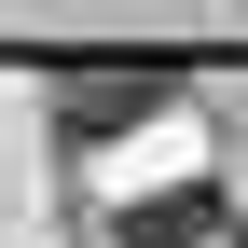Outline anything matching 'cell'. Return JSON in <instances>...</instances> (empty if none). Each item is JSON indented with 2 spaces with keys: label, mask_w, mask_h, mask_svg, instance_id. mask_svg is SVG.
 <instances>
[{
  "label": "cell",
  "mask_w": 248,
  "mask_h": 248,
  "mask_svg": "<svg viewBox=\"0 0 248 248\" xmlns=\"http://www.w3.org/2000/svg\"><path fill=\"white\" fill-rule=\"evenodd\" d=\"M124 248H234V207L221 193H166V207L124 221Z\"/></svg>",
  "instance_id": "cell-1"
},
{
  "label": "cell",
  "mask_w": 248,
  "mask_h": 248,
  "mask_svg": "<svg viewBox=\"0 0 248 248\" xmlns=\"http://www.w3.org/2000/svg\"><path fill=\"white\" fill-rule=\"evenodd\" d=\"M152 97H166V69H69L83 138H124V110H152Z\"/></svg>",
  "instance_id": "cell-2"
}]
</instances>
